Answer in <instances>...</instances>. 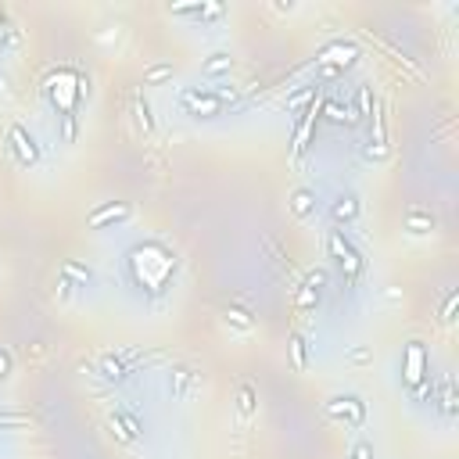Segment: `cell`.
Here are the masks:
<instances>
[{"label":"cell","instance_id":"cell-1","mask_svg":"<svg viewBox=\"0 0 459 459\" xmlns=\"http://www.w3.org/2000/svg\"><path fill=\"white\" fill-rule=\"evenodd\" d=\"M130 262H133V269H137V280L148 287V291H162V284L169 280V273H173V259L165 255L158 244L137 248Z\"/></svg>","mask_w":459,"mask_h":459},{"label":"cell","instance_id":"cell-2","mask_svg":"<svg viewBox=\"0 0 459 459\" xmlns=\"http://www.w3.org/2000/svg\"><path fill=\"white\" fill-rule=\"evenodd\" d=\"M402 373H406V388L416 395V399H427V373H431V359L424 341H409L406 356H402Z\"/></svg>","mask_w":459,"mask_h":459},{"label":"cell","instance_id":"cell-3","mask_svg":"<svg viewBox=\"0 0 459 459\" xmlns=\"http://www.w3.org/2000/svg\"><path fill=\"white\" fill-rule=\"evenodd\" d=\"M327 252L338 259V266L345 269L348 284L359 280V273H363V255L356 252V244L345 237V230H330V234H327Z\"/></svg>","mask_w":459,"mask_h":459},{"label":"cell","instance_id":"cell-4","mask_svg":"<svg viewBox=\"0 0 459 459\" xmlns=\"http://www.w3.org/2000/svg\"><path fill=\"white\" fill-rule=\"evenodd\" d=\"M356 58H359V47H356V44H345V40H338V44H327V47L320 51V58H316L320 76H323V79L341 76Z\"/></svg>","mask_w":459,"mask_h":459},{"label":"cell","instance_id":"cell-5","mask_svg":"<svg viewBox=\"0 0 459 459\" xmlns=\"http://www.w3.org/2000/svg\"><path fill=\"white\" fill-rule=\"evenodd\" d=\"M79 83V76L72 72V69H61L54 79H51V101L58 104L61 101V119L65 115H76V104H79V97H83V87H76Z\"/></svg>","mask_w":459,"mask_h":459},{"label":"cell","instance_id":"cell-6","mask_svg":"<svg viewBox=\"0 0 459 459\" xmlns=\"http://www.w3.org/2000/svg\"><path fill=\"white\" fill-rule=\"evenodd\" d=\"M180 104L191 115H205V119H212V115H219L223 112V94L219 90H201V87H191V90H183L180 94Z\"/></svg>","mask_w":459,"mask_h":459},{"label":"cell","instance_id":"cell-7","mask_svg":"<svg viewBox=\"0 0 459 459\" xmlns=\"http://www.w3.org/2000/svg\"><path fill=\"white\" fill-rule=\"evenodd\" d=\"M327 416H330V420H338V424H345V427H363L366 406L356 399V395H338V399L327 402Z\"/></svg>","mask_w":459,"mask_h":459},{"label":"cell","instance_id":"cell-8","mask_svg":"<svg viewBox=\"0 0 459 459\" xmlns=\"http://www.w3.org/2000/svg\"><path fill=\"white\" fill-rule=\"evenodd\" d=\"M8 151H11V158L22 165V169H29V165H36L40 162V148H36V140L29 137V130L26 126H15L8 130Z\"/></svg>","mask_w":459,"mask_h":459},{"label":"cell","instance_id":"cell-9","mask_svg":"<svg viewBox=\"0 0 459 459\" xmlns=\"http://www.w3.org/2000/svg\"><path fill=\"white\" fill-rule=\"evenodd\" d=\"M323 284H327V277L323 273H309L305 280H302V287H298V295H295V309H316V302H320V295H323Z\"/></svg>","mask_w":459,"mask_h":459},{"label":"cell","instance_id":"cell-10","mask_svg":"<svg viewBox=\"0 0 459 459\" xmlns=\"http://www.w3.org/2000/svg\"><path fill=\"white\" fill-rule=\"evenodd\" d=\"M316 115H320V104H312V108L302 115V122L295 126V140H291V155H295V158H302L309 151V133H312V122H316Z\"/></svg>","mask_w":459,"mask_h":459},{"label":"cell","instance_id":"cell-11","mask_svg":"<svg viewBox=\"0 0 459 459\" xmlns=\"http://www.w3.org/2000/svg\"><path fill=\"white\" fill-rule=\"evenodd\" d=\"M194 384H198V373L194 370H187V366L169 370V395H173V399H187Z\"/></svg>","mask_w":459,"mask_h":459},{"label":"cell","instance_id":"cell-12","mask_svg":"<svg viewBox=\"0 0 459 459\" xmlns=\"http://www.w3.org/2000/svg\"><path fill=\"white\" fill-rule=\"evenodd\" d=\"M126 216H130V208L122 205V201L119 205H104V208H97V212H90V226L101 230L104 223H119V219H126Z\"/></svg>","mask_w":459,"mask_h":459},{"label":"cell","instance_id":"cell-13","mask_svg":"<svg viewBox=\"0 0 459 459\" xmlns=\"http://www.w3.org/2000/svg\"><path fill=\"white\" fill-rule=\"evenodd\" d=\"M291 212H295L298 219H309L312 212H316V194H312L309 187H298L295 198H291Z\"/></svg>","mask_w":459,"mask_h":459},{"label":"cell","instance_id":"cell-14","mask_svg":"<svg viewBox=\"0 0 459 459\" xmlns=\"http://www.w3.org/2000/svg\"><path fill=\"white\" fill-rule=\"evenodd\" d=\"M223 320H226V327H234V330H241V334H252V330H255L252 312H244V309H237V305H230V309L223 312Z\"/></svg>","mask_w":459,"mask_h":459},{"label":"cell","instance_id":"cell-15","mask_svg":"<svg viewBox=\"0 0 459 459\" xmlns=\"http://www.w3.org/2000/svg\"><path fill=\"white\" fill-rule=\"evenodd\" d=\"M255 406H259L255 388H252V384H241V388H237V413L244 416V420H252V416H255Z\"/></svg>","mask_w":459,"mask_h":459},{"label":"cell","instance_id":"cell-16","mask_svg":"<svg viewBox=\"0 0 459 459\" xmlns=\"http://www.w3.org/2000/svg\"><path fill=\"white\" fill-rule=\"evenodd\" d=\"M406 223H409V234H431L434 230V216L424 212V208H409Z\"/></svg>","mask_w":459,"mask_h":459},{"label":"cell","instance_id":"cell-17","mask_svg":"<svg viewBox=\"0 0 459 459\" xmlns=\"http://www.w3.org/2000/svg\"><path fill=\"white\" fill-rule=\"evenodd\" d=\"M359 216V205H356V198H352V194H345V198H338V205H334V219H345V223H352V219H356Z\"/></svg>","mask_w":459,"mask_h":459},{"label":"cell","instance_id":"cell-18","mask_svg":"<svg viewBox=\"0 0 459 459\" xmlns=\"http://www.w3.org/2000/svg\"><path fill=\"white\" fill-rule=\"evenodd\" d=\"M101 373H104V377H108V381H126V363H122V359H115V356H104L101 359Z\"/></svg>","mask_w":459,"mask_h":459},{"label":"cell","instance_id":"cell-19","mask_svg":"<svg viewBox=\"0 0 459 459\" xmlns=\"http://www.w3.org/2000/svg\"><path fill=\"white\" fill-rule=\"evenodd\" d=\"M230 69H234V58H230L226 51H219V54H212V58L205 61V76H223Z\"/></svg>","mask_w":459,"mask_h":459},{"label":"cell","instance_id":"cell-20","mask_svg":"<svg viewBox=\"0 0 459 459\" xmlns=\"http://www.w3.org/2000/svg\"><path fill=\"white\" fill-rule=\"evenodd\" d=\"M61 277H65L72 287H87L90 284V269H83L76 262H65V266H61Z\"/></svg>","mask_w":459,"mask_h":459},{"label":"cell","instance_id":"cell-21","mask_svg":"<svg viewBox=\"0 0 459 459\" xmlns=\"http://www.w3.org/2000/svg\"><path fill=\"white\" fill-rule=\"evenodd\" d=\"M438 409H442L445 416H452V413H456V384H452V377H445V381H442V395H438Z\"/></svg>","mask_w":459,"mask_h":459},{"label":"cell","instance_id":"cell-22","mask_svg":"<svg viewBox=\"0 0 459 459\" xmlns=\"http://www.w3.org/2000/svg\"><path fill=\"white\" fill-rule=\"evenodd\" d=\"M173 15H191V18H219L223 15V8L219 4H194V8H173Z\"/></svg>","mask_w":459,"mask_h":459},{"label":"cell","instance_id":"cell-23","mask_svg":"<svg viewBox=\"0 0 459 459\" xmlns=\"http://www.w3.org/2000/svg\"><path fill=\"white\" fill-rule=\"evenodd\" d=\"M291 359H295L298 370H305V363H309V345H305L302 334H295V338H291Z\"/></svg>","mask_w":459,"mask_h":459},{"label":"cell","instance_id":"cell-24","mask_svg":"<svg viewBox=\"0 0 459 459\" xmlns=\"http://www.w3.org/2000/svg\"><path fill=\"white\" fill-rule=\"evenodd\" d=\"M133 108H137V122L144 126V133H151L155 122H151V108H148V101H144V97L137 94V97H133Z\"/></svg>","mask_w":459,"mask_h":459},{"label":"cell","instance_id":"cell-25","mask_svg":"<svg viewBox=\"0 0 459 459\" xmlns=\"http://www.w3.org/2000/svg\"><path fill=\"white\" fill-rule=\"evenodd\" d=\"M29 416L26 413H0V427H26Z\"/></svg>","mask_w":459,"mask_h":459},{"label":"cell","instance_id":"cell-26","mask_svg":"<svg viewBox=\"0 0 459 459\" xmlns=\"http://www.w3.org/2000/svg\"><path fill=\"white\" fill-rule=\"evenodd\" d=\"M356 115H373V90L359 87V112Z\"/></svg>","mask_w":459,"mask_h":459},{"label":"cell","instance_id":"cell-27","mask_svg":"<svg viewBox=\"0 0 459 459\" xmlns=\"http://www.w3.org/2000/svg\"><path fill=\"white\" fill-rule=\"evenodd\" d=\"M345 459H373V445H370V442H356V445L348 449Z\"/></svg>","mask_w":459,"mask_h":459},{"label":"cell","instance_id":"cell-28","mask_svg":"<svg viewBox=\"0 0 459 459\" xmlns=\"http://www.w3.org/2000/svg\"><path fill=\"white\" fill-rule=\"evenodd\" d=\"M169 76H173V65H155V69H148L144 83H162V79H169Z\"/></svg>","mask_w":459,"mask_h":459},{"label":"cell","instance_id":"cell-29","mask_svg":"<svg viewBox=\"0 0 459 459\" xmlns=\"http://www.w3.org/2000/svg\"><path fill=\"white\" fill-rule=\"evenodd\" d=\"M456 302H459V295H456V291H449V298L442 305V323H452L456 320Z\"/></svg>","mask_w":459,"mask_h":459},{"label":"cell","instance_id":"cell-30","mask_svg":"<svg viewBox=\"0 0 459 459\" xmlns=\"http://www.w3.org/2000/svg\"><path fill=\"white\" fill-rule=\"evenodd\" d=\"M312 97V87H305L302 94H295V97H287V108H302V104Z\"/></svg>","mask_w":459,"mask_h":459},{"label":"cell","instance_id":"cell-31","mask_svg":"<svg viewBox=\"0 0 459 459\" xmlns=\"http://www.w3.org/2000/svg\"><path fill=\"white\" fill-rule=\"evenodd\" d=\"M348 359H352V363H370V348H352Z\"/></svg>","mask_w":459,"mask_h":459},{"label":"cell","instance_id":"cell-32","mask_svg":"<svg viewBox=\"0 0 459 459\" xmlns=\"http://www.w3.org/2000/svg\"><path fill=\"white\" fill-rule=\"evenodd\" d=\"M58 295H61V298H72V284H69L65 277L58 280Z\"/></svg>","mask_w":459,"mask_h":459},{"label":"cell","instance_id":"cell-33","mask_svg":"<svg viewBox=\"0 0 459 459\" xmlns=\"http://www.w3.org/2000/svg\"><path fill=\"white\" fill-rule=\"evenodd\" d=\"M8 366H11V363H8V352H0V377L8 373Z\"/></svg>","mask_w":459,"mask_h":459}]
</instances>
